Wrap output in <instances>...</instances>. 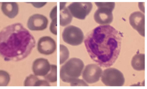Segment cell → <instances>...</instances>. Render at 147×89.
Masks as SVG:
<instances>
[{
  "instance_id": "cell-1",
  "label": "cell",
  "mask_w": 147,
  "mask_h": 89,
  "mask_svg": "<svg viewBox=\"0 0 147 89\" xmlns=\"http://www.w3.org/2000/svg\"><path fill=\"white\" fill-rule=\"evenodd\" d=\"M122 35L110 25H100L90 31L84 43L91 59L100 66H112L120 54Z\"/></svg>"
},
{
  "instance_id": "cell-2",
  "label": "cell",
  "mask_w": 147,
  "mask_h": 89,
  "mask_svg": "<svg viewBox=\"0 0 147 89\" xmlns=\"http://www.w3.org/2000/svg\"><path fill=\"white\" fill-rule=\"evenodd\" d=\"M35 45L34 37L20 23L9 25L0 31V55L5 60L26 58Z\"/></svg>"
},
{
  "instance_id": "cell-3",
  "label": "cell",
  "mask_w": 147,
  "mask_h": 89,
  "mask_svg": "<svg viewBox=\"0 0 147 89\" xmlns=\"http://www.w3.org/2000/svg\"><path fill=\"white\" fill-rule=\"evenodd\" d=\"M84 67V62L81 59L71 58L61 68L60 78L63 82L71 83L80 76Z\"/></svg>"
},
{
  "instance_id": "cell-4",
  "label": "cell",
  "mask_w": 147,
  "mask_h": 89,
  "mask_svg": "<svg viewBox=\"0 0 147 89\" xmlns=\"http://www.w3.org/2000/svg\"><path fill=\"white\" fill-rule=\"evenodd\" d=\"M101 81L107 86H123L125 83L123 74L114 68H107L102 72Z\"/></svg>"
},
{
  "instance_id": "cell-5",
  "label": "cell",
  "mask_w": 147,
  "mask_h": 89,
  "mask_svg": "<svg viewBox=\"0 0 147 89\" xmlns=\"http://www.w3.org/2000/svg\"><path fill=\"white\" fill-rule=\"evenodd\" d=\"M63 41L73 46H77L82 43L84 35L81 29L77 27L70 25L66 27L62 34Z\"/></svg>"
},
{
  "instance_id": "cell-6",
  "label": "cell",
  "mask_w": 147,
  "mask_h": 89,
  "mask_svg": "<svg viewBox=\"0 0 147 89\" xmlns=\"http://www.w3.org/2000/svg\"><path fill=\"white\" fill-rule=\"evenodd\" d=\"M72 16L80 19H85L92 8L91 2H74L67 7Z\"/></svg>"
},
{
  "instance_id": "cell-7",
  "label": "cell",
  "mask_w": 147,
  "mask_h": 89,
  "mask_svg": "<svg viewBox=\"0 0 147 89\" xmlns=\"http://www.w3.org/2000/svg\"><path fill=\"white\" fill-rule=\"evenodd\" d=\"M102 70L99 65L90 64L87 65L82 73V78L88 84L96 83L99 80Z\"/></svg>"
},
{
  "instance_id": "cell-8",
  "label": "cell",
  "mask_w": 147,
  "mask_h": 89,
  "mask_svg": "<svg viewBox=\"0 0 147 89\" xmlns=\"http://www.w3.org/2000/svg\"><path fill=\"white\" fill-rule=\"evenodd\" d=\"M113 9L105 7H98L94 15V20L102 25L111 24L113 20L112 12Z\"/></svg>"
},
{
  "instance_id": "cell-9",
  "label": "cell",
  "mask_w": 147,
  "mask_h": 89,
  "mask_svg": "<svg viewBox=\"0 0 147 89\" xmlns=\"http://www.w3.org/2000/svg\"><path fill=\"white\" fill-rule=\"evenodd\" d=\"M55 41L51 37L45 36L42 37L38 40L37 49L39 53L45 55L53 54L56 49Z\"/></svg>"
},
{
  "instance_id": "cell-10",
  "label": "cell",
  "mask_w": 147,
  "mask_h": 89,
  "mask_svg": "<svg viewBox=\"0 0 147 89\" xmlns=\"http://www.w3.org/2000/svg\"><path fill=\"white\" fill-rule=\"evenodd\" d=\"M48 19L46 16L35 14L30 17L27 22V27L31 31H42L47 28Z\"/></svg>"
},
{
  "instance_id": "cell-11",
  "label": "cell",
  "mask_w": 147,
  "mask_h": 89,
  "mask_svg": "<svg viewBox=\"0 0 147 89\" xmlns=\"http://www.w3.org/2000/svg\"><path fill=\"white\" fill-rule=\"evenodd\" d=\"M130 24L138 33L145 36V15L138 11L132 13L129 18Z\"/></svg>"
},
{
  "instance_id": "cell-12",
  "label": "cell",
  "mask_w": 147,
  "mask_h": 89,
  "mask_svg": "<svg viewBox=\"0 0 147 89\" xmlns=\"http://www.w3.org/2000/svg\"><path fill=\"white\" fill-rule=\"evenodd\" d=\"M50 68L49 60L43 58L36 59L32 65V70L36 76H45L49 72Z\"/></svg>"
},
{
  "instance_id": "cell-13",
  "label": "cell",
  "mask_w": 147,
  "mask_h": 89,
  "mask_svg": "<svg viewBox=\"0 0 147 89\" xmlns=\"http://www.w3.org/2000/svg\"><path fill=\"white\" fill-rule=\"evenodd\" d=\"M1 10L4 14L13 19L18 13V5L16 2H2Z\"/></svg>"
},
{
  "instance_id": "cell-14",
  "label": "cell",
  "mask_w": 147,
  "mask_h": 89,
  "mask_svg": "<svg viewBox=\"0 0 147 89\" xmlns=\"http://www.w3.org/2000/svg\"><path fill=\"white\" fill-rule=\"evenodd\" d=\"M132 68L137 71H142L145 69V55L139 54L135 55L131 61Z\"/></svg>"
},
{
  "instance_id": "cell-15",
  "label": "cell",
  "mask_w": 147,
  "mask_h": 89,
  "mask_svg": "<svg viewBox=\"0 0 147 89\" xmlns=\"http://www.w3.org/2000/svg\"><path fill=\"white\" fill-rule=\"evenodd\" d=\"M73 19L67 7L60 8V25L61 26H65L70 24Z\"/></svg>"
},
{
  "instance_id": "cell-16",
  "label": "cell",
  "mask_w": 147,
  "mask_h": 89,
  "mask_svg": "<svg viewBox=\"0 0 147 89\" xmlns=\"http://www.w3.org/2000/svg\"><path fill=\"white\" fill-rule=\"evenodd\" d=\"M49 73L44 76L45 79L51 83L57 81V66L56 65H51Z\"/></svg>"
},
{
  "instance_id": "cell-17",
  "label": "cell",
  "mask_w": 147,
  "mask_h": 89,
  "mask_svg": "<svg viewBox=\"0 0 147 89\" xmlns=\"http://www.w3.org/2000/svg\"><path fill=\"white\" fill-rule=\"evenodd\" d=\"M60 64H62L68 59L69 52L67 47L62 44H60Z\"/></svg>"
},
{
  "instance_id": "cell-18",
  "label": "cell",
  "mask_w": 147,
  "mask_h": 89,
  "mask_svg": "<svg viewBox=\"0 0 147 89\" xmlns=\"http://www.w3.org/2000/svg\"><path fill=\"white\" fill-rule=\"evenodd\" d=\"M10 80L9 74L4 70H0V86H7Z\"/></svg>"
},
{
  "instance_id": "cell-19",
  "label": "cell",
  "mask_w": 147,
  "mask_h": 89,
  "mask_svg": "<svg viewBox=\"0 0 147 89\" xmlns=\"http://www.w3.org/2000/svg\"><path fill=\"white\" fill-rule=\"evenodd\" d=\"M39 78L36 75L30 74L27 77L24 81L25 86H35L36 83L38 81Z\"/></svg>"
},
{
  "instance_id": "cell-20",
  "label": "cell",
  "mask_w": 147,
  "mask_h": 89,
  "mask_svg": "<svg viewBox=\"0 0 147 89\" xmlns=\"http://www.w3.org/2000/svg\"><path fill=\"white\" fill-rule=\"evenodd\" d=\"M95 3L98 7H105L109 8L113 10L115 6V3L114 2H95Z\"/></svg>"
},
{
  "instance_id": "cell-21",
  "label": "cell",
  "mask_w": 147,
  "mask_h": 89,
  "mask_svg": "<svg viewBox=\"0 0 147 89\" xmlns=\"http://www.w3.org/2000/svg\"><path fill=\"white\" fill-rule=\"evenodd\" d=\"M71 86H88V85L82 80L77 78L70 83Z\"/></svg>"
},
{
  "instance_id": "cell-22",
  "label": "cell",
  "mask_w": 147,
  "mask_h": 89,
  "mask_svg": "<svg viewBox=\"0 0 147 89\" xmlns=\"http://www.w3.org/2000/svg\"><path fill=\"white\" fill-rule=\"evenodd\" d=\"M51 32L55 35H57V19L53 20L50 26Z\"/></svg>"
},
{
  "instance_id": "cell-23",
  "label": "cell",
  "mask_w": 147,
  "mask_h": 89,
  "mask_svg": "<svg viewBox=\"0 0 147 89\" xmlns=\"http://www.w3.org/2000/svg\"><path fill=\"white\" fill-rule=\"evenodd\" d=\"M50 17L52 20L57 19V6H55L51 10Z\"/></svg>"
},
{
  "instance_id": "cell-24",
  "label": "cell",
  "mask_w": 147,
  "mask_h": 89,
  "mask_svg": "<svg viewBox=\"0 0 147 89\" xmlns=\"http://www.w3.org/2000/svg\"><path fill=\"white\" fill-rule=\"evenodd\" d=\"M35 86H50L47 80L39 79L36 83Z\"/></svg>"
},
{
  "instance_id": "cell-25",
  "label": "cell",
  "mask_w": 147,
  "mask_h": 89,
  "mask_svg": "<svg viewBox=\"0 0 147 89\" xmlns=\"http://www.w3.org/2000/svg\"><path fill=\"white\" fill-rule=\"evenodd\" d=\"M46 2H32V4L36 8H41L46 4Z\"/></svg>"
}]
</instances>
